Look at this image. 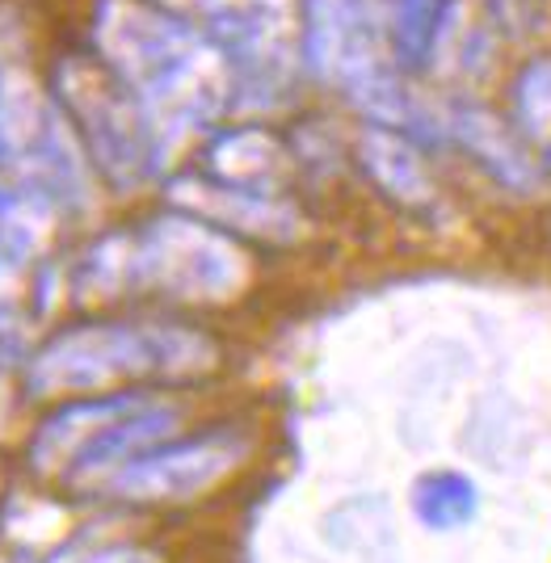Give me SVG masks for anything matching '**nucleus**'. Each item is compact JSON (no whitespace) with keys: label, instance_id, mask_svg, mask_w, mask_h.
Wrapping results in <instances>:
<instances>
[{"label":"nucleus","instance_id":"f257e3e1","mask_svg":"<svg viewBox=\"0 0 551 563\" xmlns=\"http://www.w3.org/2000/svg\"><path fill=\"white\" fill-rule=\"evenodd\" d=\"M459 140L472 147L480 165L488 168L502 186L509 189H535L539 186V161L530 156V147L505 122L493 114H463L459 118Z\"/></svg>","mask_w":551,"mask_h":563},{"label":"nucleus","instance_id":"f03ea898","mask_svg":"<svg viewBox=\"0 0 551 563\" xmlns=\"http://www.w3.org/2000/svg\"><path fill=\"white\" fill-rule=\"evenodd\" d=\"M412 505L430 530L447 534V530H463L480 514V493L463 471H430V475H421Z\"/></svg>","mask_w":551,"mask_h":563},{"label":"nucleus","instance_id":"7ed1b4c3","mask_svg":"<svg viewBox=\"0 0 551 563\" xmlns=\"http://www.w3.org/2000/svg\"><path fill=\"white\" fill-rule=\"evenodd\" d=\"M223 467V454L219 450H181V454H168L161 463H144L140 471H131V493H190L198 484H207L216 471Z\"/></svg>","mask_w":551,"mask_h":563},{"label":"nucleus","instance_id":"20e7f679","mask_svg":"<svg viewBox=\"0 0 551 563\" xmlns=\"http://www.w3.org/2000/svg\"><path fill=\"white\" fill-rule=\"evenodd\" d=\"M518 122H522L527 140L551 147V64H535L522 76V85H518Z\"/></svg>","mask_w":551,"mask_h":563}]
</instances>
